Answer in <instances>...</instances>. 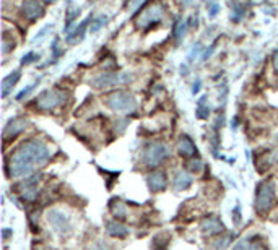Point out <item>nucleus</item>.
I'll use <instances>...</instances> for the list:
<instances>
[{
    "instance_id": "b1692460",
    "label": "nucleus",
    "mask_w": 278,
    "mask_h": 250,
    "mask_svg": "<svg viewBox=\"0 0 278 250\" xmlns=\"http://www.w3.org/2000/svg\"><path fill=\"white\" fill-rule=\"evenodd\" d=\"M13 49H15V41L9 38V34H4V39H2V54L7 55L9 52H12Z\"/></svg>"
},
{
    "instance_id": "4be33fe9",
    "label": "nucleus",
    "mask_w": 278,
    "mask_h": 250,
    "mask_svg": "<svg viewBox=\"0 0 278 250\" xmlns=\"http://www.w3.org/2000/svg\"><path fill=\"white\" fill-rule=\"evenodd\" d=\"M208 114H210V106L207 104L205 96H202V98L199 99V104H197V117L199 119H207Z\"/></svg>"
},
{
    "instance_id": "c9c22d12",
    "label": "nucleus",
    "mask_w": 278,
    "mask_h": 250,
    "mask_svg": "<svg viewBox=\"0 0 278 250\" xmlns=\"http://www.w3.org/2000/svg\"><path fill=\"white\" fill-rule=\"evenodd\" d=\"M189 2H191V0H182V4H184V5H187Z\"/></svg>"
},
{
    "instance_id": "6ab92c4d",
    "label": "nucleus",
    "mask_w": 278,
    "mask_h": 250,
    "mask_svg": "<svg viewBox=\"0 0 278 250\" xmlns=\"http://www.w3.org/2000/svg\"><path fill=\"white\" fill-rule=\"evenodd\" d=\"M80 7H70V9L67 10V15H65V25H64V31L65 33H70L72 30V25L75 23V20L78 18L80 15Z\"/></svg>"
},
{
    "instance_id": "7c9ffc66",
    "label": "nucleus",
    "mask_w": 278,
    "mask_h": 250,
    "mask_svg": "<svg viewBox=\"0 0 278 250\" xmlns=\"http://www.w3.org/2000/svg\"><path fill=\"white\" fill-rule=\"evenodd\" d=\"M89 250H113V247H111L109 244H106V242L98 240V242H95Z\"/></svg>"
},
{
    "instance_id": "412c9836",
    "label": "nucleus",
    "mask_w": 278,
    "mask_h": 250,
    "mask_svg": "<svg viewBox=\"0 0 278 250\" xmlns=\"http://www.w3.org/2000/svg\"><path fill=\"white\" fill-rule=\"evenodd\" d=\"M233 250H262V248L260 244L252 242V239H241L239 242H236Z\"/></svg>"
},
{
    "instance_id": "aec40b11",
    "label": "nucleus",
    "mask_w": 278,
    "mask_h": 250,
    "mask_svg": "<svg viewBox=\"0 0 278 250\" xmlns=\"http://www.w3.org/2000/svg\"><path fill=\"white\" fill-rule=\"evenodd\" d=\"M189 26H191V23L184 22V20H180V22H177L174 25V39H176V43H180V41L186 38V33H187V30H189Z\"/></svg>"
},
{
    "instance_id": "f704fd0d",
    "label": "nucleus",
    "mask_w": 278,
    "mask_h": 250,
    "mask_svg": "<svg viewBox=\"0 0 278 250\" xmlns=\"http://www.w3.org/2000/svg\"><path fill=\"white\" fill-rule=\"evenodd\" d=\"M43 2H44V4H55L57 0H43Z\"/></svg>"
},
{
    "instance_id": "f3484780",
    "label": "nucleus",
    "mask_w": 278,
    "mask_h": 250,
    "mask_svg": "<svg viewBox=\"0 0 278 250\" xmlns=\"http://www.w3.org/2000/svg\"><path fill=\"white\" fill-rule=\"evenodd\" d=\"M192 185V174L191 172H177L174 177V189L176 190H187Z\"/></svg>"
},
{
    "instance_id": "423d86ee",
    "label": "nucleus",
    "mask_w": 278,
    "mask_h": 250,
    "mask_svg": "<svg viewBox=\"0 0 278 250\" xmlns=\"http://www.w3.org/2000/svg\"><path fill=\"white\" fill-rule=\"evenodd\" d=\"M275 200V185L270 180H263L257 187V195H255V210L259 214L267 213L270 208L273 206Z\"/></svg>"
},
{
    "instance_id": "39448f33",
    "label": "nucleus",
    "mask_w": 278,
    "mask_h": 250,
    "mask_svg": "<svg viewBox=\"0 0 278 250\" xmlns=\"http://www.w3.org/2000/svg\"><path fill=\"white\" fill-rule=\"evenodd\" d=\"M168 156H169V150L164 143L153 142L143 148L142 161L145 166H148V168H156V166L161 164Z\"/></svg>"
},
{
    "instance_id": "a878e982",
    "label": "nucleus",
    "mask_w": 278,
    "mask_h": 250,
    "mask_svg": "<svg viewBox=\"0 0 278 250\" xmlns=\"http://www.w3.org/2000/svg\"><path fill=\"white\" fill-rule=\"evenodd\" d=\"M36 60H39V55L31 51V52H28L26 55H23L20 64H22V65H30V64H33V62H36Z\"/></svg>"
},
{
    "instance_id": "9d476101",
    "label": "nucleus",
    "mask_w": 278,
    "mask_h": 250,
    "mask_svg": "<svg viewBox=\"0 0 278 250\" xmlns=\"http://www.w3.org/2000/svg\"><path fill=\"white\" fill-rule=\"evenodd\" d=\"M22 13L28 22H36L38 18L44 15V7L41 5L38 0H23Z\"/></svg>"
},
{
    "instance_id": "ddd939ff",
    "label": "nucleus",
    "mask_w": 278,
    "mask_h": 250,
    "mask_svg": "<svg viewBox=\"0 0 278 250\" xmlns=\"http://www.w3.org/2000/svg\"><path fill=\"white\" fill-rule=\"evenodd\" d=\"M89 22H93V18H91V15L89 17H86L83 22L75 28V30L70 33V34H67V38H65V41L68 44H73V43H80V41L85 38V33H86V30H88V26H89Z\"/></svg>"
},
{
    "instance_id": "a211bd4d",
    "label": "nucleus",
    "mask_w": 278,
    "mask_h": 250,
    "mask_svg": "<svg viewBox=\"0 0 278 250\" xmlns=\"http://www.w3.org/2000/svg\"><path fill=\"white\" fill-rule=\"evenodd\" d=\"M111 213H113V216L116 219H126L127 218V208L119 200L111 201Z\"/></svg>"
},
{
    "instance_id": "f257e3e1",
    "label": "nucleus",
    "mask_w": 278,
    "mask_h": 250,
    "mask_svg": "<svg viewBox=\"0 0 278 250\" xmlns=\"http://www.w3.org/2000/svg\"><path fill=\"white\" fill-rule=\"evenodd\" d=\"M51 151L49 147L39 138L23 142L10 156L7 164V174L12 179H23L30 177L38 168L49 161Z\"/></svg>"
},
{
    "instance_id": "4468645a",
    "label": "nucleus",
    "mask_w": 278,
    "mask_h": 250,
    "mask_svg": "<svg viewBox=\"0 0 278 250\" xmlns=\"http://www.w3.org/2000/svg\"><path fill=\"white\" fill-rule=\"evenodd\" d=\"M176 150H177V153H179L180 156H184V158H191V156L196 155L197 147H196V145H194V142H192V138H191V137L184 135V137H180V138H179V142H177V145H176Z\"/></svg>"
},
{
    "instance_id": "473e14b6",
    "label": "nucleus",
    "mask_w": 278,
    "mask_h": 250,
    "mask_svg": "<svg viewBox=\"0 0 278 250\" xmlns=\"http://www.w3.org/2000/svg\"><path fill=\"white\" fill-rule=\"evenodd\" d=\"M272 65H273V70L278 73V51L272 55Z\"/></svg>"
},
{
    "instance_id": "1a4fd4ad",
    "label": "nucleus",
    "mask_w": 278,
    "mask_h": 250,
    "mask_svg": "<svg viewBox=\"0 0 278 250\" xmlns=\"http://www.w3.org/2000/svg\"><path fill=\"white\" fill-rule=\"evenodd\" d=\"M26 127H28V120L25 117H13V119H10L4 127V140L9 142L12 138L18 137Z\"/></svg>"
},
{
    "instance_id": "6e6552de",
    "label": "nucleus",
    "mask_w": 278,
    "mask_h": 250,
    "mask_svg": "<svg viewBox=\"0 0 278 250\" xmlns=\"http://www.w3.org/2000/svg\"><path fill=\"white\" fill-rule=\"evenodd\" d=\"M47 221L52 226V229L59 234H65L70 231V218L60 210H51L47 213Z\"/></svg>"
},
{
    "instance_id": "393cba45",
    "label": "nucleus",
    "mask_w": 278,
    "mask_h": 250,
    "mask_svg": "<svg viewBox=\"0 0 278 250\" xmlns=\"http://www.w3.org/2000/svg\"><path fill=\"white\" fill-rule=\"evenodd\" d=\"M207 12H208V17L215 18V17L218 15V12H220V4L217 2V0H208Z\"/></svg>"
},
{
    "instance_id": "cd10ccee",
    "label": "nucleus",
    "mask_w": 278,
    "mask_h": 250,
    "mask_svg": "<svg viewBox=\"0 0 278 250\" xmlns=\"http://www.w3.org/2000/svg\"><path fill=\"white\" fill-rule=\"evenodd\" d=\"M204 168V163L200 161V159H192V161L187 163V169L191 172H200Z\"/></svg>"
},
{
    "instance_id": "2eb2a0df",
    "label": "nucleus",
    "mask_w": 278,
    "mask_h": 250,
    "mask_svg": "<svg viewBox=\"0 0 278 250\" xmlns=\"http://www.w3.org/2000/svg\"><path fill=\"white\" fill-rule=\"evenodd\" d=\"M20 78H22V72L20 70H13L10 75L5 76V78L2 80V98H7V96L10 94V91L15 88V85L18 83Z\"/></svg>"
},
{
    "instance_id": "dca6fc26",
    "label": "nucleus",
    "mask_w": 278,
    "mask_h": 250,
    "mask_svg": "<svg viewBox=\"0 0 278 250\" xmlns=\"http://www.w3.org/2000/svg\"><path fill=\"white\" fill-rule=\"evenodd\" d=\"M106 229H108V234L113 235V237H126V235L129 234V229L124 226L122 223H119V221H109V223H106Z\"/></svg>"
},
{
    "instance_id": "f8f14e48",
    "label": "nucleus",
    "mask_w": 278,
    "mask_h": 250,
    "mask_svg": "<svg viewBox=\"0 0 278 250\" xmlns=\"http://www.w3.org/2000/svg\"><path fill=\"white\" fill-rule=\"evenodd\" d=\"M200 229L205 235H217L225 231V224L217 216H208L200 223Z\"/></svg>"
},
{
    "instance_id": "7ed1b4c3",
    "label": "nucleus",
    "mask_w": 278,
    "mask_h": 250,
    "mask_svg": "<svg viewBox=\"0 0 278 250\" xmlns=\"http://www.w3.org/2000/svg\"><path fill=\"white\" fill-rule=\"evenodd\" d=\"M132 81V75L129 72H104L95 76L91 80V86L96 89H106L113 86H122Z\"/></svg>"
},
{
    "instance_id": "0eeeda50",
    "label": "nucleus",
    "mask_w": 278,
    "mask_h": 250,
    "mask_svg": "<svg viewBox=\"0 0 278 250\" xmlns=\"http://www.w3.org/2000/svg\"><path fill=\"white\" fill-rule=\"evenodd\" d=\"M164 15V9L161 4H153L150 7H147L142 13L140 17L137 18V26L138 28H143V30H147L151 25H156L161 22V18Z\"/></svg>"
},
{
    "instance_id": "9b49d317",
    "label": "nucleus",
    "mask_w": 278,
    "mask_h": 250,
    "mask_svg": "<svg viewBox=\"0 0 278 250\" xmlns=\"http://www.w3.org/2000/svg\"><path fill=\"white\" fill-rule=\"evenodd\" d=\"M147 185L151 192H163L168 187V179L161 171H153L147 176Z\"/></svg>"
},
{
    "instance_id": "bb28decb",
    "label": "nucleus",
    "mask_w": 278,
    "mask_h": 250,
    "mask_svg": "<svg viewBox=\"0 0 278 250\" xmlns=\"http://www.w3.org/2000/svg\"><path fill=\"white\" fill-rule=\"evenodd\" d=\"M38 83H39V80H36V81L33 83V85H30V86H28V88L22 89V91H20V93L17 94V101H23V99L26 98V96H30V93L33 91L34 88H36V85H38Z\"/></svg>"
},
{
    "instance_id": "f03ea898",
    "label": "nucleus",
    "mask_w": 278,
    "mask_h": 250,
    "mask_svg": "<svg viewBox=\"0 0 278 250\" xmlns=\"http://www.w3.org/2000/svg\"><path fill=\"white\" fill-rule=\"evenodd\" d=\"M106 106L116 114H132L138 107L134 94L127 91H114L106 96Z\"/></svg>"
},
{
    "instance_id": "2f4dec72",
    "label": "nucleus",
    "mask_w": 278,
    "mask_h": 250,
    "mask_svg": "<svg viewBox=\"0 0 278 250\" xmlns=\"http://www.w3.org/2000/svg\"><path fill=\"white\" fill-rule=\"evenodd\" d=\"M215 46H217L215 43H213L212 46H208V47H210V49H207V51L204 52V55H202V62H205V60H207V59L210 57V55L213 54V51H215Z\"/></svg>"
},
{
    "instance_id": "c85d7f7f",
    "label": "nucleus",
    "mask_w": 278,
    "mask_h": 250,
    "mask_svg": "<svg viewBox=\"0 0 278 250\" xmlns=\"http://www.w3.org/2000/svg\"><path fill=\"white\" fill-rule=\"evenodd\" d=\"M200 51H202V46H200V43H197L191 49L189 55H187V62H189V64H191V62H194V57H197V55L200 54Z\"/></svg>"
},
{
    "instance_id": "20e7f679",
    "label": "nucleus",
    "mask_w": 278,
    "mask_h": 250,
    "mask_svg": "<svg viewBox=\"0 0 278 250\" xmlns=\"http://www.w3.org/2000/svg\"><path fill=\"white\" fill-rule=\"evenodd\" d=\"M65 101H67L65 91L52 88V89H46V91H43L38 96L36 107L39 110H44V112H51V110H55L57 107H60Z\"/></svg>"
},
{
    "instance_id": "72a5a7b5",
    "label": "nucleus",
    "mask_w": 278,
    "mask_h": 250,
    "mask_svg": "<svg viewBox=\"0 0 278 250\" xmlns=\"http://www.w3.org/2000/svg\"><path fill=\"white\" fill-rule=\"evenodd\" d=\"M200 85H202V81H200V80H197L196 83H194V86H192V93L194 94H197L200 91Z\"/></svg>"
},
{
    "instance_id": "c756f323",
    "label": "nucleus",
    "mask_w": 278,
    "mask_h": 250,
    "mask_svg": "<svg viewBox=\"0 0 278 250\" xmlns=\"http://www.w3.org/2000/svg\"><path fill=\"white\" fill-rule=\"evenodd\" d=\"M51 28H52L51 25H46V26L43 28V30H41V31L38 33V36L33 39V43H38V41H39V43H41V41H43V39H44V38L47 36V33L51 31Z\"/></svg>"
},
{
    "instance_id": "5701e85b",
    "label": "nucleus",
    "mask_w": 278,
    "mask_h": 250,
    "mask_svg": "<svg viewBox=\"0 0 278 250\" xmlns=\"http://www.w3.org/2000/svg\"><path fill=\"white\" fill-rule=\"evenodd\" d=\"M108 15H100L96 20H93L91 22V25H89V31H91V34H95V33H98L103 26H106V23H108Z\"/></svg>"
}]
</instances>
